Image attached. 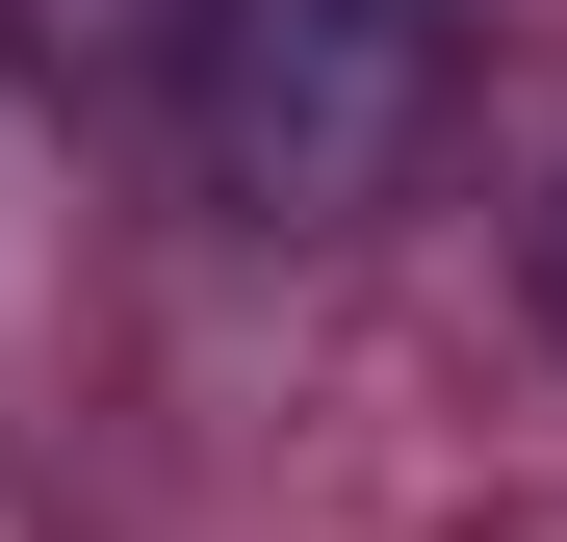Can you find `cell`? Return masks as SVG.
Returning a JSON list of instances; mask_svg holds the SVG:
<instances>
[{"label": "cell", "mask_w": 567, "mask_h": 542, "mask_svg": "<svg viewBox=\"0 0 567 542\" xmlns=\"http://www.w3.org/2000/svg\"><path fill=\"white\" fill-rule=\"evenodd\" d=\"M0 52H27V78H78V104H130V78H181V52H207V0H0Z\"/></svg>", "instance_id": "7a4b0ae2"}, {"label": "cell", "mask_w": 567, "mask_h": 542, "mask_svg": "<svg viewBox=\"0 0 567 542\" xmlns=\"http://www.w3.org/2000/svg\"><path fill=\"white\" fill-rule=\"evenodd\" d=\"M542 336H567V181H542Z\"/></svg>", "instance_id": "3957f363"}, {"label": "cell", "mask_w": 567, "mask_h": 542, "mask_svg": "<svg viewBox=\"0 0 567 542\" xmlns=\"http://www.w3.org/2000/svg\"><path fill=\"white\" fill-rule=\"evenodd\" d=\"M181 104H207V207L361 233V207L439 155V104H464V0H207Z\"/></svg>", "instance_id": "6da1fadb"}]
</instances>
